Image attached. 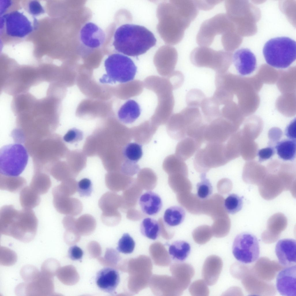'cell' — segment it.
Returning <instances> with one entry per match:
<instances>
[{"mask_svg": "<svg viewBox=\"0 0 296 296\" xmlns=\"http://www.w3.org/2000/svg\"><path fill=\"white\" fill-rule=\"evenodd\" d=\"M156 42L153 34L145 27L126 24L116 29L112 44L119 52L128 56H136L145 53Z\"/></svg>", "mask_w": 296, "mask_h": 296, "instance_id": "cell-2", "label": "cell"}, {"mask_svg": "<svg viewBox=\"0 0 296 296\" xmlns=\"http://www.w3.org/2000/svg\"><path fill=\"white\" fill-rule=\"evenodd\" d=\"M236 125L222 117L206 123L204 133L205 142L224 143L232 134Z\"/></svg>", "mask_w": 296, "mask_h": 296, "instance_id": "cell-11", "label": "cell"}, {"mask_svg": "<svg viewBox=\"0 0 296 296\" xmlns=\"http://www.w3.org/2000/svg\"><path fill=\"white\" fill-rule=\"evenodd\" d=\"M4 176L5 177L1 178L0 181L1 190L17 193L20 191L26 185V181L23 178Z\"/></svg>", "mask_w": 296, "mask_h": 296, "instance_id": "cell-31", "label": "cell"}, {"mask_svg": "<svg viewBox=\"0 0 296 296\" xmlns=\"http://www.w3.org/2000/svg\"><path fill=\"white\" fill-rule=\"evenodd\" d=\"M29 5V10L34 14H40L42 11V8L40 4L37 2L31 3Z\"/></svg>", "mask_w": 296, "mask_h": 296, "instance_id": "cell-49", "label": "cell"}, {"mask_svg": "<svg viewBox=\"0 0 296 296\" xmlns=\"http://www.w3.org/2000/svg\"><path fill=\"white\" fill-rule=\"evenodd\" d=\"M123 153L127 160L136 163L143 155L142 146L136 143H129L125 147Z\"/></svg>", "mask_w": 296, "mask_h": 296, "instance_id": "cell-35", "label": "cell"}, {"mask_svg": "<svg viewBox=\"0 0 296 296\" xmlns=\"http://www.w3.org/2000/svg\"><path fill=\"white\" fill-rule=\"evenodd\" d=\"M83 137L82 131L75 128L69 130L63 137L64 140L68 143H73L82 140Z\"/></svg>", "mask_w": 296, "mask_h": 296, "instance_id": "cell-44", "label": "cell"}, {"mask_svg": "<svg viewBox=\"0 0 296 296\" xmlns=\"http://www.w3.org/2000/svg\"><path fill=\"white\" fill-rule=\"evenodd\" d=\"M296 242L291 238H284L277 242L275 253L278 262L286 267L296 265Z\"/></svg>", "mask_w": 296, "mask_h": 296, "instance_id": "cell-16", "label": "cell"}, {"mask_svg": "<svg viewBox=\"0 0 296 296\" xmlns=\"http://www.w3.org/2000/svg\"><path fill=\"white\" fill-rule=\"evenodd\" d=\"M185 216V211L182 207L173 206L166 210L163 215V220L168 225L174 227L181 224L184 221Z\"/></svg>", "mask_w": 296, "mask_h": 296, "instance_id": "cell-27", "label": "cell"}, {"mask_svg": "<svg viewBox=\"0 0 296 296\" xmlns=\"http://www.w3.org/2000/svg\"><path fill=\"white\" fill-rule=\"evenodd\" d=\"M296 42L285 36L271 38L264 44L262 52L267 63L275 68H287L295 60Z\"/></svg>", "mask_w": 296, "mask_h": 296, "instance_id": "cell-3", "label": "cell"}, {"mask_svg": "<svg viewBox=\"0 0 296 296\" xmlns=\"http://www.w3.org/2000/svg\"><path fill=\"white\" fill-rule=\"evenodd\" d=\"M232 60L237 71L242 75H249L256 69V57L248 49L243 48L236 50L232 56Z\"/></svg>", "mask_w": 296, "mask_h": 296, "instance_id": "cell-15", "label": "cell"}, {"mask_svg": "<svg viewBox=\"0 0 296 296\" xmlns=\"http://www.w3.org/2000/svg\"><path fill=\"white\" fill-rule=\"evenodd\" d=\"M52 194L53 206L59 213L73 216H77L82 212V204L78 199L66 195L54 188Z\"/></svg>", "mask_w": 296, "mask_h": 296, "instance_id": "cell-13", "label": "cell"}, {"mask_svg": "<svg viewBox=\"0 0 296 296\" xmlns=\"http://www.w3.org/2000/svg\"><path fill=\"white\" fill-rule=\"evenodd\" d=\"M81 41L85 46L91 49L99 47L104 43L105 34L103 31L92 22L86 23L80 33Z\"/></svg>", "mask_w": 296, "mask_h": 296, "instance_id": "cell-17", "label": "cell"}, {"mask_svg": "<svg viewBox=\"0 0 296 296\" xmlns=\"http://www.w3.org/2000/svg\"><path fill=\"white\" fill-rule=\"evenodd\" d=\"M296 146V140L289 139L277 143L275 149L280 159L285 161H292L295 157Z\"/></svg>", "mask_w": 296, "mask_h": 296, "instance_id": "cell-25", "label": "cell"}, {"mask_svg": "<svg viewBox=\"0 0 296 296\" xmlns=\"http://www.w3.org/2000/svg\"><path fill=\"white\" fill-rule=\"evenodd\" d=\"M19 201L24 209H32L37 206L40 202V195L29 186H25L20 191Z\"/></svg>", "mask_w": 296, "mask_h": 296, "instance_id": "cell-26", "label": "cell"}, {"mask_svg": "<svg viewBox=\"0 0 296 296\" xmlns=\"http://www.w3.org/2000/svg\"><path fill=\"white\" fill-rule=\"evenodd\" d=\"M230 32L227 15L218 14L202 23L196 36V42L199 46L210 47L214 38L220 36L221 44Z\"/></svg>", "mask_w": 296, "mask_h": 296, "instance_id": "cell-8", "label": "cell"}, {"mask_svg": "<svg viewBox=\"0 0 296 296\" xmlns=\"http://www.w3.org/2000/svg\"><path fill=\"white\" fill-rule=\"evenodd\" d=\"M201 181L196 184L197 196L201 199L208 198L212 194L213 188L209 179L206 178V173H201Z\"/></svg>", "mask_w": 296, "mask_h": 296, "instance_id": "cell-33", "label": "cell"}, {"mask_svg": "<svg viewBox=\"0 0 296 296\" xmlns=\"http://www.w3.org/2000/svg\"><path fill=\"white\" fill-rule=\"evenodd\" d=\"M258 186L260 195L266 200L273 199L284 190H287L283 180L275 177L263 179Z\"/></svg>", "mask_w": 296, "mask_h": 296, "instance_id": "cell-20", "label": "cell"}, {"mask_svg": "<svg viewBox=\"0 0 296 296\" xmlns=\"http://www.w3.org/2000/svg\"><path fill=\"white\" fill-rule=\"evenodd\" d=\"M189 291L191 295L193 296H207L209 293L207 284L202 280L193 282L189 286Z\"/></svg>", "mask_w": 296, "mask_h": 296, "instance_id": "cell-39", "label": "cell"}, {"mask_svg": "<svg viewBox=\"0 0 296 296\" xmlns=\"http://www.w3.org/2000/svg\"><path fill=\"white\" fill-rule=\"evenodd\" d=\"M15 293L19 295L51 296L54 294L53 278L42 274L29 282L22 283L16 287Z\"/></svg>", "mask_w": 296, "mask_h": 296, "instance_id": "cell-12", "label": "cell"}, {"mask_svg": "<svg viewBox=\"0 0 296 296\" xmlns=\"http://www.w3.org/2000/svg\"><path fill=\"white\" fill-rule=\"evenodd\" d=\"M296 266L287 267L280 271L276 279V289L285 296H296Z\"/></svg>", "mask_w": 296, "mask_h": 296, "instance_id": "cell-14", "label": "cell"}, {"mask_svg": "<svg viewBox=\"0 0 296 296\" xmlns=\"http://www.w3.org/2000/svg\"><path fill=\"white\" fill-rule=\"evenodd\" d=\"M221 259L215 255H210L205 260L204 263L202 276L207 285L212 286L217 282L223 267Z\"/></svg>", "mask_w": 296, "mask_h": 296, "instance_id": "cell-19", "label": "cell"}, {"mask_svg": "<svg viewBox=\"0 0 296 296\" xmlns=\"http://www.w3.org/2000/svg\"><path fill=\"white\" fill-rule=\"evenodd\" d=\"M40 274V272L36 267L31 265L24 266L20 271L21 276L26 282L33 281L39 276Z\"/></svg>", "mask_w": 296, "mask_h": 296, "instance_id": "cell-40", "label": "cell"}, {"mask_svg": "<svg viewBox=\"0 0 296 296\" xmlns=\"http://www.w3.org/2000/svg\"><path fill=\"white\" fill-rule=\"evenodd\" d=\"M286 135L290 139H296V120H293L287 126L285 130Z\"/></svg>", "mask_w": 296, "mask_h": 296, "instance_id": "cell-48", "label": "cell"}, {"mask_svg": "<svg viewBox=\"0 0 296 296\" xmlns=\"http://www.w3.org/2000/svg\"><path fill=\"white\" fill-rule=\"evenodd\" d=\"M139 204L142 211L145 214L155 215L161 210L162 201L160 197L151 191H147L140 196Z\"/></svg>", "mask_w": 296, "mask_h": 296, "instance_id": "cell-21", "label": "cell"}, {"mask_svg": "<svg viewBox=\"0 0 296 296\" xmlns=\"http://www.w3.org/2000/svg\"><path fill=\"white\" fill-rule=\"evenodd\" d=\"M77 183L74 180L67 179L63 181L60 184L54 187L61 193L71 196L77 191Z\"/></svg>", "mask_w": 296, "mask_h": 296, "instance_id": "cell-41", "label": "cell"}, {"mask_svg": "<svg viewBox=\"0 0 296 296\" xmlns=\"http://www.w3.org/2000/svg\"><path fill=\"white\" fill-rule=\"evenodd\" d=\"M118 197L116 194L108 192L100 199L98 205L102 210L101 215H106L119 213L116 209L119 205Z\"/></svg>", "mask_w": 296, "mask_h": 296, "instance_id": "cell-24", "label": "cell"}, {"mask_svg": "<svg viewBox=\"0 0 296 296\" xmlns=\"http://www.w3.org/2000/svg\"><path fill=\"white\" fill-rule=\"evenodd\" d=\"M206 143L204 148L197 151L193 160L195 169L201 173H206L211 168L223 166L229 162L226 157L225 144Z\"/></svg>", "mask_w": 296, "mask_h": 296, "instance_id": "cell-7", "label": "cell"}, {"mask_svg": "<svg viewBox=\"0 0 296 296\" xmlns=\"http://www.w3.org/2000/svg\"><path fill=\"white\" fill-rule=\"evenodd\" d=\"M141 113V108L138 103L133 99H129L120 107L117 116L121 122L128 124L135 121Z\"/></svg>", "mask_w": 296, "mask_h": 296, "instance_id": "cell-22", "label": "cell"}, {"mask_svg": "<svg viewBox=\"0 0 296 296\" xmlns=\"http://www.w3.org/2000/svg\"><path fill=\"white\" fill-rule=\"evenodd\" d=\"M204 123L199 106L187 104V106L173 116L171 130L173 137L182 140L190 131L197 128Z\"/></svg>", "mask_w": 296, "mask_h": 296, "instance_id": "cell-9", "label": "cell"}, {"mask_svg": "<svg viewBox=\"0 0 296 296\" xmlns=\"http://www.w3.org/2000/svg\"><path fill=\"white\" fill-rule=\"evenodd\" d=\"M92 190V183L88 179L83 178L77 183V191L81 197L90 196Z\"/></svg>", "mask_w": 296, "mask_h": 296, "instance_id": "cell-43", "label": "cell"}, {"mask_svg": "<svg viewBox=\"0 0 296 296\" xmlns=\"http://www.w3.org/2000/svg\"><path fill=\"white\" fill-rule=\"evenodd\" d=\"M202 143L194 138L186 136L178 143L176 156L182 160L186 161L200 149Z\"/></svg>", "mask_w": 296, "mask_h": 296, "instance_id": "cell-23", "label": "cell"}, {"mask_svg": "<svg viewBox=\"0 0 296 296\" xmlns=\"http://www.w3.org/2000/svg\"><path fill=\"white\" fill-rule=\"evenodd\" d=\"M68 256L73 260H79L82 259L84 252L82 250L76 245L70 247L68 251Z\"/></svg>", "mask_w": 296, "mask_h": 296, "instance_id": "cell-46", "label": "cell"}, {"mask_svg": "<svg viewBox=\"0 0 296 296\" xmlns=\"http://www.w3.org/2000/svg\"><path fill=\"white\" fill-rule=\"evenodd\" d=\"M75 227L77 231L83 234L89 233L95 229L96 222L95 219L91 215L84 214L76 219Z\"/></svg>", "mask_w": 296, "mask_h": 296, "instance_id": "cell-32", "label": "cell"}, {"mask_svg": "<svg viewBox=\"0 0 296 296\" xmlns=\"http://www.w3.org/2000/svg\"><path fill=\"white\" fill-rule=\"evenodd\" d=\"M190 58L195 66L210 68L216 73H220L227 72L232 57L230 52L199 46L192 51Z\"/></svg>", "mask_w": 296, "mask_h": 296, "instance_id": "cell-5", "label": "cell"}, {"mask_svg": "<svg viewBox=\"0 0 296 296\" xmlns=\"http://www.w3.org/2000/svg\"><path fill=\"white\" fill-rule=\"evenodd\" d=\"M232 252L236 259L244 264L254 262L258 258L260 247L258 240L254 235L243 232L235 237Z\"/></svg>", "mask_w": 296, "mask_h": 296, "instance_id": "cell-10", "label": "cell"}, {"mask_svg": "<svg viewBox=\"0 0 296 296\" xmlns=\"http://www.w3.org/2000/svg\"><path fill=\"white\" fill-rule=\"evenodd\" d=\"M60 267L58 261L53 258H48L42 264L41 272L45 275L53 278L57 274Z\"/></svg>", "mask_w": 296, "mask_h": 296, "instance_id": "cell-38", "label": "cell"}, {"mask_svg": "<svg viewBox=\"0 0 296 296\" xmlns=\"http://www.w3.org/2000/svg\"><path fill=\"white\" fill-rule=\"evenodd\" d=\"M175 268L179 283L183 290H185L195 275L194 269L191 265L186 263H177Z\"/></svg>", "mask_w": 296, "mask_h": 296, "instance_id": "cell-28", "label": "cell"}, {"mask_svg": "<svg viewBox=\"0 0 296 296\" xmlns=\"http://www.w3.org/2000/svg\"><path fill=\"white\" fill-rule=\"evenodd\" d=\"M243 197L237 194H230L224 200V206L229 214H234L240 211L243 206Z\"/></svg>", "mask_w": 296, "mask_h": 296, "instance_id": "cell-34", "label": "cell"}, {"mask_svg": "<svg viewBox=\"0 0 296 296\" xmlns=\"http://www.w3.org/2000/svg\"><path fill=\"white\" fill-rule=\"evenodd\" d=\"M275 152V149L271 146L259 150L257 153L259 161L262 162L269 159L274 155Z\"/></svg>", "mask_w": 296, "mask_h": 296, "instance_id": "cell-45", "label": "cell"}, {"mask_svg": "<svg viewBox=\"0 0 296 296\" xmlns=\"http://www.w3.org/2000/svg\"><path fill=\"white\" fill-rule=\"evenodd\" d=\"M95 280L97 285L100 290L112 295L115 294L120 282V277L117 270L106 267L98 272Z\"/></svg>", "mask_w": 296, "mask_h": 296, "instance_id": "cell-18", "label": "cell"}, {"mask_svg": "<svg viewBox=\"0 0 296 296\" xmlns=\"http://www.w3.org/2000/svg\"><path fill=\"white\" fill-rule=\"evenodd\" d=\"M135 243L133 238L128 233H124L119 239L116 249L124 254H129L134 251Z\"/></svg>", "mask_w": 296, "mask_h": 296, "instance_id": "cell-36", "label": "cell"}, {"mask_svg": "<svg viewBox=\"0 0 296 296\" xmlns=\"http://www.w3.org/2000/svg\"><path fill=\"white\" fill-rule=\"evenodd\" d=\"M0 248V264L4 266H10L14 264L17 260V256L13 251L5 247H1Z\"/></svg>", "mask_w": 296, "mask_h": 296, "instance_id": "cell-42", "label": "cell"}, {"mask_svg": "<svg viewBox=\"0 0 296 296\" xmlns=\"http://www.w3.org/2000/svg\"><path fill=\"white\" fill-rule=\"evenodd\" d=\"M199 10H208L212 9L221 1L194 0Z\"/></svg>", "mask_w": 296, "mask_h": 296, "instance_id": "cell-47", "label": "cell"}, {"mask_svg": "<svg viewBox=\"0 0 296 296\" xmlns=\"http://www.w3.org/2000/svg\"><path fill=\"white\" fill-rule=\"evenodd\" d=\"M50 180L47 178L36 177L34 178L29 186L39 195L47 193L51 186Z\"/></svg>", "mask_w": 296, "mask_h": 296, "instance_id": "cell-37", "label": "cell"}, {"mask_svg": "<svg viewBox=\"0 0 296 296\" xmlns=\"http://www.w3.org/2000/svg\"><path fill=\"white\" fill-rule=\"evenodd\" d=\"M38 221L32 209H16L11 205L2 207L0 210L1 234L10 236L24 243L34 238Z\"/></svg>", "mask_w": 296, "mask_h": 296, "instance_id": "cell-1", "label": "cell"}, {"mask_svg": "<svg viewBox=\"0 0 296 296\" xmlns=\"http://www.w3.org/2000/svg\"><path fill=\"white\" fill-rule=\"evenodd\" d=\"M104 65L106 73L99 80L103 84L130 81L134 79L137 70L132 60L120 53H114L109 56L105 60Z\"/></svg>", "mask_w": 296, "mask_h": 296, "instance_id": "cell-4", "label": "cell"}, {"mask_svg": "<svg viewBox=\"0 0 296 296\" xmlns=\"http://www.w3.org/2000/svg\"><path fill=\"white\" fill-rule=\"evenodd\" d=\"M190 249V245L188 243L182 240H177L169 246V253L173 260L182 261L188 256Z\"/></svg>", "mask_w": 296, "mask_h": 296, "instance_id": "cell-29", "label": "cell"}, {"mask_svg": "<svg viewBox=\"0 0 296 296\" xmlns=\"http://www.w3.org/2000/svg\"><path fill=\"white\" fill-rule=\"evenodd\" d=\"M29 156L22 144L13 143L3 146L0 149V173L3 175L16 177L25 169Z\"/></svg>", "mask_w": 296, "mask_h": 296, "instance_id": "cell-6", "label": "cell"}, {"mask_svg": "<svg viewBox=\"0 0 296 296\" xmlns=\"http://www.w3.org/2000/svg\"><path fill=\"white\" fill-rule=\"evenodd\" d=\"M160 227L159 223L155 219L150 217L144 219L140 225L142 234L148 238L155 240L160 234Z\"/></svg>", "mask_w": 296, "mask_h": 296, "instance_id": "cell-30", "label": "cell"}]
</instances>
